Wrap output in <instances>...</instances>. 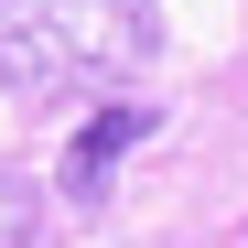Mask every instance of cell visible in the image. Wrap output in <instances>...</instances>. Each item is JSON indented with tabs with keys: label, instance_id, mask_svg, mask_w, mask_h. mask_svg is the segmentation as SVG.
Here are the masks:
<instances>
[{
	"label": "cell",
	"instance_id": "1",
	"mask_svg": "<svg viewBox=\"0 0 248 248\" xmlns=\"http://www.w3.org/2000/svg\"><path fill=\"white\" fill-rule=\"evenodd\" d=\"M162 54L151 0H0V97L119 87Z\"/></svg>",
	"mask_w": 248,
	"mask_h": 248
},
{
	"label": "cell",
	"instance_id": "2",
	"mask_svg": "<svg viewBox=\"0 0 248 248\" xmlns=\"http://www.w3.org/2000/svg\"><path fill=\"white\" fill-rule=\"evenodd\" d=\"M151 130H162V108H140V97H108L87 130H76V151H65V194H76V205H97V194H108V173H119V162H130Z\"/></svg>",
	"mask_w": 248,
	"mask_h": 248
},
{
	"label": "cell",
	"instance_id": "3",
	"mask_svg": "<svg viewBox=\"0 0 248 248\" xmlns=\"http://www.w3.org/2000/svg\"><path fill=\"white\" fill-rule=\"evenodd\" d=\"M32 237H44V194L22 173H0V248H32Z\"/></svg>",
	"mask_w": 248,
	"mask_h": 248
}]
</instances>
